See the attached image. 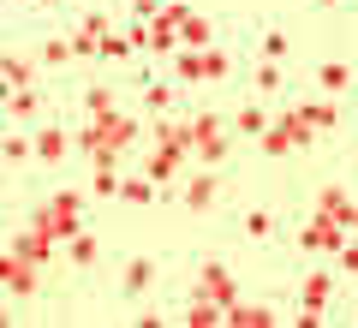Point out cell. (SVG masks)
Returning a JSON list of instances; mask_svg holds the SVG:
<instances>
[{
  "instance_id": "cell-1",
  "label": "cell",
  "mask_w": 358,
  "mask_h": 328,
  "mask_svg": "<svg viewBox=\"0 0 358 328\" xmlns=\"http://www.w3.org/2000/svg\"><path fill=\"white\" fill-rule=\"evenodd\" d=\"M227 150H233L227 126H221L215 114L197 108V114H192V162H197V167H221V162H227Z\"/></svg>"
},
{
  "instance_id": "cell-2",
  "label": "cell",
  "mask_w": 358,
  "mask_h": 328,
  "mask_svg": "<svg viewBox=\"0 0 358 328\" xmlns=\"http://www.w3.org/2000/svg\"><path fill=\"white\" fill-rule=\"evenodd\" d=\"M341 245H346V221H334V215H310L305 227H299V251L305 257H341Z\"/></svg>"
},
{
  "instance_id": "cell-3",
  "label": "cell",
  "mask_w": 358,
  "mask_h": 328,
  "mask_svg": "<svg viewBox=\"0 0 358 328\" xmlns=\"http://www.w3.org/2000/svg\"><path fill=\"white\" fill-rule=\"evenodd\" d=\"M42 221H48L54 233H60V239H72V233H84V203H78V191H54L48 203H42Z\"/></svg>"
},
{
  "instance_id": "cell-4",
  "label": "cell",
  "mask_w": 358,
  "mask_h": 328,
  "mask_svg": "<svg viewBox=\"0 0 358 328\" xmlns=\"http://www.w3.org/2000/svg\"><path fill=\"white\" fill-rule=\"evenodd\" d=\"M179 203H185L192 215H209V209L221 203V173H215V167H203V173H192L185 185H179Z\"/></svg>"
},
{
  "instance_id": "cell-5",
  "label": "cell",
  "mask_w": 358,
  "mask_h": 328,
  "mask_svg": "<svg viewBox=\"0 0 358 328\" xmlns=\"http://www.w3.org/2000/svg\"><path fill=\"white\" fill-rule=\"evenodd\" d=\"M185 155H192V150H173V143H155V150L143 155V173H150L155 185H167V191H173V185H179V173H185Z\"/></svg>"
},
{
  "instance_id": "cell-6",
  "label": "cell",
  "mask_w": 358,
  "mask_h": 328,
  "mask_svg": "<svg viewBox=\"0 0 358 328\" xmlns=\"http://www.w3.org/2000/svg\"><path fill=\"white\" fill-rule=\"evenodd\" d=\"M0 275H6V292H13V299H30V292L42 287V280H36V263H30L24 251H13V245H6V257H0Z\"/></svg>"
},
{
  "instance_id": "cell-7",
  "label": "cell",
  "mask_w": 358,
  "mask_h": 328,
  "mask_svg": "<svg viewBox=\"0 0 358 328\" xmlns=\"http://www.w3.org/2000/svg\"><path fill=\"white\" fill-rule=\"evenodd\" d=\"M72 138H78V131L72 126H60V120H48V126H42L36 131V162H66V155H72Z\"/></svg>"
},
{
  "instance_id": "cell-8",
  "label": "cell",
  "mask_w": 358,
  "mask_h": 328,
  "mask_svg": "<svg viewBox=\"0 0 358 328\" xmlns=\"http://www.w3.org/2000/svg\"><path fill=\"white\" fill-rule=\"evenodd\" d=\"M329 292H334V280L322 275V269H310V275L299 280V304H305V322H317V316H322V304H329Z\"/></svg>"
},
{
  "instance_id": "cell-9",
  "label": "cell",
  "mask_w": 358,
  "mask_h": 328,
  "mask_svg": "<svg viewBox=\"0 0 358 328\" xmlns=\"http://www.w3.org/2000/svg\"><path fill=\"white\" fill-rule=\"evenodd\" d=\"M227 322L233 328H275V304H268V299L263 304H257V299H233L227 304Z\"/></svg>"
},
{
  "instance_id": "cell-10",
  "label": "cell",
  "mask_w": 358,
  "mask_h": 328,
  "mask_svg": "<svg viewBox=\"0 0 358 328\" xmlns=\"http://www.w3.org/2000/svg\"><path fill=\"white\" fill-rule=\"evenodd\" d=\"M197 292H209L215 304H233V299H239V287H233V275H227L221 263H203V269H197Z\"/></svg>"
},
{
  "instance_id": "cell-11",
  "label": "cell",
  "mask_w": 358,
  "mask_h": 328,
  "mask_svg": "<svg viewBox=\"0 0 358 328\" xmlns=\"http://www.w3.org/2000/svg\"><path fill=\"white\" fill-rule=\"evenodd\" d=\"M173 101H179V90H173V84H162V78H150V84L138 90V108H143V114H150V120L173 114Z\"/></svg>"
},
{
  "instance_id": "cell-12",
  "label": "cell",
  "mask_w": 358,
  "mask_h": 328,
  "mask_svg": "<svg viewBox=\"0 0 358 328\" xmlns=\"http://www.w3.org/2000/svg\"><path fill=\"white\" fill-rule=\"evenodd\" d=\"M179 322H192V328H215V322H227V304H215L209 292H192V304L179 311Z\"/></svg>"
},
{
  "instance_id": "cell-13",
  "label": "cell",
  "mask_w": 358,
  "mask_h": 328,
  "mask_svg": "<svg viewBox=\"0 0 358 328\" xmlns=\"http://www.w3.org/2000/svg\"><path fill=\"white\" fill-rule=\"evenodd\" d=\"M150 287H155V263L150 257H131V263L120 269V292H126V299H143Z\"/></svg>"
},
{
  "instance_id": "cell-14",
  "label": "cell",
  "mask_w": 358,
  "mask_h": 328,
  "mask_svg": "<svg viewBox=\"0 0 358 328\" xmlns=\"http://www.w3.org/2000/svg\"><path fill=\"white\" fill-rule=\"evenodd\" d=\"M268 126H275V120H268L263 101H239V108H233V131H239V138H263Z\"/></svg>"
},
{
  "instance_id": "cell-15",
  "label": "cell",
  "mask_w": 358,
  "mask_h": 328,
  "mask_svg": "<svg viewBox=\"0 0 358 328\" xmlns=\"http://www.w3.org/2000/svg\"><path fill=\"white\" fill-rule=\"evenodd\" d=\"M317 84L329 90V96H341V90H352V84H358V72H352L346 60H322V66H317Z\"/></svg>"
},
{
  "instance_id": "cell-16",
  "label": "cell",
  "mask_w": 358,
  "mask_h": 328,
  "mask_svg": "<svg viewBox=\"0 0 358 328\" xmlns=\"http://www.w3.org/2000/svg\"><path fill=\"white\" fill-rule=\"evenodd\" d=\"M179 42H185V48H197V54H203V48H215V24H209L203 13H192L185 24H179Z\"/></svg>"
},
{
  "instance_id": "cell-17",
  "label": "cell",
  "mask_w": 358,
  "mask_h": 328,
  "mask_svg": "<svg viewBox=\"0 0 358 328\" xmlns=\"http://www.w3.org/2000/svg\"><path fill=\"white\" fill-rule=\"evenodd\" d=\"M84 114H90V120H114V114H120V96H114L108 84H90V90H84Z\"/></svg>"
},
{
  "instance_id": "cell-18",
  "label": "cell",
  "mask_w": 358,
  "mask_h": 328,
  "mask_svg": "<svg viewBox=\"0 0 358 328\" xmlns=\"http://www.w3.org/2000/svg\"><path fill=\"white\" fill-rule=\"evenodd\" d=\"M251 90H257V101H263V96H281V90H287V78H281V60H257V72H251Z\"/></svg>"
},
{
  "instance_id": "cell-19",
  "label": "cell",
  "mask_w": 358,
  "mask_h": 328,
  "mask_svg": "<svg viewBox=\"0 0 358 328\" xmlns=\"http://www.w3.org/2000/svg\"><path fill=\"white\" fill-rule=\"evenodd\" d=\"M102 131H108V143H114L120 155H126L131 143L143 138V126H138V120H126V114H114V120H102Z\"/></svg>"
},
{
  "instance_id": "cell-20",
  "label": "cell",
  "mask_w": 358,
  "mask_h": 328,
  "mask_svg": "<svg viewBox=\"0 0 358 328\" xmlns=\"http://www.w3.org/2000/svg\"><path fill=\"white\" fill-rule=\"evenodd\" d=\"M6 114L30 126V120H42V96L36 90H6Z\"/></svg>"
},
{
  "instance_id": "cell-21",
  "label": "cell",
  "mask_w": 358,
  "mask_h": 328,
  "mask_svg": "<svg viewBox=\"0 0 358 328\" xmlns=\"http://www.w3.org/2000/svg\"><path fill=\"white\" fill-rule=\"evenodd\" d=\"M66 257H72L78 269H96V263H102V245L90 239V233H72V239H66Z\"/></svg>"
},
{
  "instance_id": "cell-22",
  "label": "cell",
  "mask_w": 358,
  "mask_h": 328,
  "mask_svg": "<svg viewBox=\"0 0 358 328\" xmlns=\"http://www.w3.org/2000/svg\"><path fill=\"white\" fill-rule=\"evenodd\" d=\"M120 203H155V179L150 173H126L120 179Z\"/></svg>"
},
{
  "instance_id": "cell-23",
  "label": "cell",
  "mask_w": 358,
  "mask_h": 328,
  "mask_svg": "<svg viewBox=\"0 0 358 328\" xmlns=\"http://www.w3.org/2000/svg\"><path fill=\"white\" fill-rule=\"evenodd\" d=\"M299 114H305L317 131H334V126H341V108H334V101H299Z\"/></svg>"
},
{
  "instance_id": "cell-24",
  "label": "cell",
  "mask_w": 358,
  "mask_h": 328,
  "mask_svg": "<svg viewBox=\"0 0 358 328\" xmlns=\"http://www.w3.org/2000/svg\"><path fill=\"white\" fill-rule=\"evenodd\" d=\"M167 66H173V78H179V84H197V78H203V54H197V48H179Z\"/></svg>"
},
{
  "instance_id": "cell-25",
  "label": "cell",
  "mask_w": 358,
  "mask_h": 328,
  "mask_svg": "<svg viewBox=\"0 0 358 328\" xmlns=\"http://www.w3.org/2000/svg\"><path fill=\"white\" fill-rule=\"evenodd\" d=\"M96 60H108V66L138 60V54H131V42H126V30H108V36H102V48H96Z\"/></svg>"
},
{
  "instance_id": "cell-26",
  "label": "cell",
  "mask_w": 358,
  "mask_h": 328,
  "mask_svg": "<svg viewBox=\"0 0 358 328\" xmlns=\"http://www.w3.org/2000/svg\"><path fill=\"white\" fill-rule=\"evenodd\" d=\"M346 209H352V197H346L341 185H322V191H317V215H334V221H346Z\"/></svg>"
},
{
  "instance_id": "cell-27",
  "label": "cell",
  "mask_w": 358,
  "mask_h": 328,
  "mask_svg": "<svg viewBox=\"0 0 358 328\" xmlns=\"http://www.w3.org/2000/svg\"><path fill=\"white\" fill-rule=\"evenodd\" d=\"M0 155H6V167H24V162H36V138H24V131H13Z\"/></svg>"
},
{
  "instance_id": "cell-28",
  "label": "cell",
  "mask_w": 358,
  "mask_h": 328,
  "mask_svg": "<svg viewBox=\"0 0 358 328\" xmlns=\"http://www.w3.org/2000/svg\"><path fill=\"white\" fill-rule=\"evenodd\" d=\"M0 66H6V84H13V90H30V78H36V60H24V54H6Z\"/></svg>"
},
{
  "instance_id": "cell-29",
  "label": "cell",
  "mask_w": 358,
  "mask_h": 328,
  "mask_svg": "<svg viewBox=\"0 0 358 328\" xmlns=\"http://www.w3.org/2000/svg\"><path fill=\"white\" fill-rule=\"evenodd\" d=\"M203 78H209V84H227V78H233V54L203 48Z\"/></svg>"
},
{
  "instance_id": "cell-30",
  "label": "cell",
  "mask_w": 358,
  "mask_h": 328,
  "mask_svg": "<svg viewBox=\"0 0 358 328\" xmlns=\"http://www.w3.org/2000/svg\"><path fill=\"white\" fill-rule=\"evenodd\" d=\"M36 60H42V66H66V60H78V54H72V36H48Z\"/></svg>"
},
{
  "instance_id": "cell-31",
  "label": "cell",
  "mask_w": 358,
  "mask_h": 328,
  "mask_svg": "<svg viewBox=\"0 0 358 328\" xmlns=\"http://www.w3.org/2000/svg\"><path fill=\"white\" fill-rule=\"evenodd\" d=\"M245 233H251V239H275V215H268V209H251V215H245Z\"/></svg>"
},
{
  "instance_id": "cell-32",
  "label": "cell",
  "mask_w": 358,
  "mask_h": 328,
  "mask_svg": "<svg viewBox=\"0 0 358 328\" xmlns=\"http://www.w3.org/2000/svg\"><path fill=\"white\" fill-rule=\"evenodd\" d=\"M263 60H287V36H281V30H268V36H263Z\"/></svg>"
},
{
  "instance_id": "cell-33",
  "label": "cell",
  "mask_w": 358,
  "mask_h": 328,
  "mask_svg": "<svg viewBox=\"0 0 358 328\" xmlns=\"http://www.w3.org/2000/svg\"><path fill=\"white\" fill-rule=\"evenodd\" d=\"M341 269H346V275H358V245H341Z\"/></svg>"
},
{
  "instance_id": "cell-34",
  "label": "cell",
  "mask_w": 358,
  "mask_h": 328,
  "mask_svg": "<svg viewBox=\"0 0 358 328\" xmlns=\"http://www.w3.org/2000/svg\"><path fill=\"white\" fill-rule=\"evenodd\" d=\"M310 6H317V13H334V6H346V0H310Z\"/></svg>"
},
{
  "instance_id": "cell-35",
  "label": "cell",
  "mask_w": 358,
  "mask_h": 328,
  "mask_svg": "<svg viewBox=\"0 0 358 328\" xmlns=\"http://www.w3.org/2000/svg\"><path fill=\"white\" fill-rule=\"evenodd\" d=\"M346 233H358V203H352V209H346Z\"/></svg>"
},
{
  "instance_id": "cell-36",
  "label": "cell",
  "mask_w": 358,
  "mask_h": 328,
  "mask_svg": "<svg viewBox=\"0 0 358 328\" xmlns=\"http://www.w3.org/2000/svg\"><path fill=\"white\" fill-rule=\"evenodd\" d=\"M18 6H24V13H36V6H48V0H18Z\"/></svg>"
},
{
  "instance_id": "cell-37",
  "label": "cell",
  "mask_w": 358,
  "mask_h": 328,
  "mask_svg": "<svg viewBox=\"0 0 358 328\" xmlns=\"http://www.w3.org/2000/svg\"><path fill=\"white\" fill-rule=\"evenodd\" d=\"M48 6H66V0H48Z\"/></svg>"
},
{
  "instance_id": "cell-38",
  "label": "cell",
  "mask_w": 358,
  "mask_h": 328,
  "mask_svg": "<svg viewBox=\"0 0 358 328\" xmlns=\"http://www.w3.org/2000/svg\"><path fill=\"white\" fill-rule=\"evenodd\" d=\"M162 6H167V0H162Z\"/></svg>"
}]
</instances>
